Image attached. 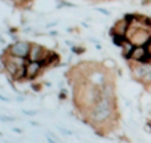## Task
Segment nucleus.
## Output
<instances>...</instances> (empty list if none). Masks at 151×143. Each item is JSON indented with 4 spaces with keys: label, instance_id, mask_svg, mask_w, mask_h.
<instances>
[{
    "label": "nucleus",
    "instance_id": "obj_3",
    "mask_svg": "<svg viewBox=\"0 0 151 143\" xmlns=\"http://www.w3.org/2000/svg\"><path fill=\"white\" fill-rule=\"evenodd\" d=\"M41 66H42V64L40 61H29V63H27L25 64V78H28V80L35 78L40 73Z\"/></svg>",
    "mask_w": 151,
    "mask_h": 143
},
{
    "label": "nucleus",
    "instance_id": "obj_6",
    "mask_svg": "<svg viewBox=\"0 0 151 143\" xmlns=\"http://www.w3.org/2000/svg\"><path fill=\"white\" fill-rule=\"evenodd\" d=\"M147 123H149V125L151 126V119H149V122H147Z\"/></svg>",
    "mask_w": 151,
    "mask_h": 143
},
{
    "label": "nucleus",
    "instance_id": "obj_4",
    "mask_svg": "<svg viewBox=\"0 0 151 143\" xmlns=\"http://www.w3.org/2000/svg\"><path fill=\"white\" fill-rule=\"evenodd\" d=\"M45 56V52L42 50V48L40 45H31V50H29V60L31 61H41Z\"/></svg>",
    "mask_w": 151,
    "mask_h": 143
},
{
    "label": "nucleus",
    "instance_id": "obj_2",
    "mask_svg": "<svg viewBox=\"0 0 151 143\" xmlns=\"http://www.w3.org/2000/svg\"><path fill=\"white\" fill-rule=\"evenodd\" d=\"M130 61H133V63H150L151 58L149 57L146 47L145 45H135L133 53H131Z\"/></svg>",
    "mask_w": 151,
    "mask_h": 143
},
{
    "label": "nucleus",
    "instance_id": "obj_1",
    "mask_svg": "<svg viewBox=\"0 0 151 143\" xmlns=\"http://www.w3.org/2000/svg\"><path fill=\"white\" fill-rule=\"evenodd\" d=\"M29 50H31V45L25 41H19L15 42L12 47L9 48V55L12 57L19 58H25L29 56Z\"/></svg>",
    "mask_w": 151,
    "mask_h": 143
},
{
    "label": "nucleus",
    "instance_id": "obj_5",
    "mask_svg": "<svg viewBox=\"0 0 151 143\" xmlns=\"http://www.w3.org/2000/svg\"><path fill=\"white\" fill-rule=\"evenodd\" d=\"M121 48H122V56L126 58V60H130L131 53H133L134 48H135V44H134L133 41H130L129 39H126L125 41L122 42Z\"/></svg>",
    "mask_w": 151,
    "mask_h": 143
}]
</instances>
